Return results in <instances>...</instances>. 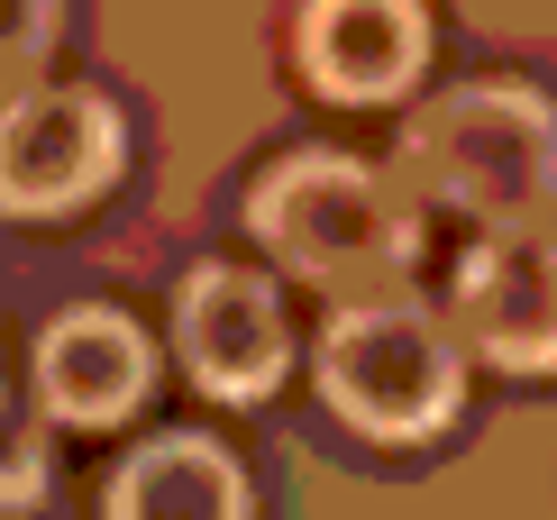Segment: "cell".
<instances>
[{
	"label": "cell",
	"mask_w": 557,
	"mask_h": 520,
	"mask_svg": "<svg viewBox=\"0 0 557 520\" xmlns=\"http://www.w3.org/2000/svg\"><path fill=\"white\" fill-rule=\"evenodd\" d=\"M403 183L475 228H540L557 210V110L530 83H457L403 128Z\"/></svg>",
	"instance_id": "6da1fadb"
},
{
	"label": "cell",
	"mask_w": 557,
	"mask_h": 520,
	"mask_svg": "<svg viewBox=\"0 0 557 520\" xmlns=\"http://www.w3.org/2000/svg\"><path fill=\"white\" fill-rule=\"evenodd\" d=\"M247 228L320 293H375L421 256L411 201L393 183H375V164L330 156V147H301L274 164L257 183V201H247Z\"/></svg>",
	"instance_id": "7a4b0ae2"
},
{
	"label": "cell",
	"mask_w": 557,
	"mask_h": 520,
	"mask_svg": "<svg viewBox=\"0 0 557 520\" xmlns=\"http://www.w3.org/2000/svg\"><path fill=\"white\" fill-rule=\"evenodd\" d=\"M467 357L421 301H347L320 329V393L366 438H430L457 411Z\"/></svg>",
	"instance_id": "3957f363"
},
{
	"label": "cell",
	"mask_w": 557,
	"mask_h": 520,
	"mask_svg": "<svg viewBox=\"0 0 557 520\" xmlns=\"http://www.w3.org/2000/svg\"><path fill=\"white\" fill-rule=\"evenodd\" d=\"M120 174V110L91 91H18L0 110V220L83 210Z\"/></svg>",
	"instance_id": "277c9868"
},
{
	"label": "cell",
	"mask_w": 557,
	"mask_h": 520,
	"mask_svg": "<svg viewBox=\"0 0 557 520\" xmlns=\"http://www.w3.org/2000/svg\"><path fill=\"white\" fill-rule=\"evenodd\" d=\"M174 347L211 401H257L284 384V311H274L265 274L247 265H201L174 293Z\"/></svg>",
	"instance_id": "5b68a950"
},
{
	"label": "cell",
	"mask_w": 557,
	"mask_h": 520,
	"mask_svg": "<svg viewBox=\"0 0 557 520\" xmlns=\"http://www.w3.org/2000/svg\"><path fill=\"white\" fill-rule=\"evenodd\" d=\"M457 320L494 366L548 374L557 366V238L503 228L494 247H475L467 274H457Z\"/></svg>",
	"instance_id": "8992f818"
},
{
	"label": "cell",
	"mask_w": 557,
	"mask_h": 520,
	"mask_svg": "<svg viewBox=\"0 0 557 520\" xmlns=\"http://www.w3.org/2000/svg\"><path fill=\"white\" fill-rule=\"evenodd\" d=\"M156 384V357L137 338L128 311H101V301H74L55 329L37 338V401L74 430H110L128 420Z\"/></svg>",
	"instance_id": "52a82bcc"
},
{
	"label": "cell",
	"mask_w": 557,
	"mask_h": 520,
	"mask_svg": "<svg viewBox=\"0 0 557 520\" xmlns=\"http://www.w3.org/2000/svg\"><path fill=\"white\" fill-rule=\"evenodd\" d=\"M430 55L421 0H311L301 10V74L330 101H393Z\"/></svg>",
	"instance_id": "ba28073f"
},
{
	"label": "cell",
	"mask_w": 557,
	"mask_h": 520,
	"mask_svg": "<svg viewBox=\"0 0 557 520\" xmlns=\"http://www.w3.org/2000/svg\"><path fill=\"white\" fill-rule=\"evenodd\" d=\"M110 520H247V475L238 457L193 430L147 438L110 475Z\"/></svg>",
	"instance_id": "9c48e42d"
},
{
	"label": "cell",
	"mask_w": 557,
	"mask_h": 520,
	"mask_svg": "<svg viewBox=\"0 0 557 520\" xmlns=\"http://www.w3.org/2000/svg\"><path fill=\"white\" fill-rule=\"evenodd\" d=\"M55 28H64V0H0V83L28 74L55 46Z\"/></svg>",
	"instance_id": "30bf717a"
},
{
	"label": "cell",
	"mask_w": 557,
	"mask_h": 520,
	"mask_svg": "<svg viewBox=\"0 0 557 520\" xmlns=\"http://www.w3.org/2000/svg\"><path fill=\"white\" fill-rule=\"evenodd\" d=\"M37 493H46V457H37V438L18 430L10 411H0V511L37 503Z\"/></svg>",
	"instance_id": "8fae6325"
},
{
	"label": "cell",
	"mask_w": 557,
	"mask_h": 520,
	"mask_svg": "<svg viewBox=\"0 0 557 520\" xmlns=\"http://www.w3.org/2000/svg\"><path fill=\"white\" fill-rule=\"evenodd\" d=\"M0 411H10V401H0Z\"/></svg>",
	"instance_id": "7c38bea8"
}]
</instances>
